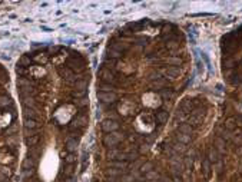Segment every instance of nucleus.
Returning <instances> with one entry per match:
<instances>
[{"instance_id":"obj_1","label":"nucleus","mask_w":242,"mask_h":182,"mask_svg":"<svg viewBox=\"0 0 242 182\" xmlns=\"http://www.w3.org/2000/svg\"><path fill=\"white\" fill-rule=\"evenodd\" d=\"M125 139H126V135L116 131V132H112V133H108V135L103 136V145L108 146V148H115L118 143H121Z\"/></svg>"},{"instance_id":"obj_2","label":"nucleus","mask_w":242,"mask_h":182,"mask_svg":"<svg viewBox=\"0 0 242 182\" xmlns=\"http://www.w3.org/2000/svg\"><path fill=\"white\" fill-rule=\"evenodd\" d=\"M119 129V122L112 121V119H105L102 122V131L105 133H112V132H116Z\"/></svg>"},{"instance_id":"obj_3","label":"nucleus","mask_w":242,"mask_h":182,"mask_svg":"<svg viewBox=\"0 0 242 182\" xmlns=\"http://www.w3.org/2000/svg\"><path fill=\"white\" fill-rule=\"evenodd\" d=\"M75 89H76V96H85L86 92H88V81H83V79H79V81L75 83Z\"/></svg>"},{"instance_id":"obj_4","label":"nucleus","mask_w":242,"mask_h":182,"mask_svg":"<svg viewBox=\"0 0 242 182\" xmlns=\"http://www.w3.org/2000/svg\"><path fill=\"white\" fill-rule=\"evenodd\" d=\"M88 123V116L86 115H77L76 118L70 122V129L75 128H83L85 125Z\"/></svg>"},{"instance_id":"obj_5","label":"nucleus","mask_w":242,"mask_h":182,"mask_svg":"<svg viewBox=\"0 0 242 182\" xmlns=\"http://www.w3.org/2000/svg\"><path fill=\"white\" fill-rule=\"evenodd\" d=\"M98 99L100 102H103V103H113V102H116L118 96H116L115 92H109V93H103V92H100V93H98Z\"/></svg>"},{"instance_id":"obj_6","label":"nucleus","mask_w":242,"mask_h":182,"mask_svg":"<svg viewBox=\"0 0 242 182\" xmlns=\"http://www.w3.org/2000/svg\"><path fill=\"white\" fill-rule=\"evenodd\" d=\"M99 78L103 81V83H111V85L115 83V76L109 69H102V70L99 72Z\"/></svg>"},{"instance_id":"obj_7","label":"nucleus","mask_w":242,"mask_h":182,"mask_svg":"<svg viewBox=\"0 0 242 182\" xmlns=\"http://www.w3.org/2000/svg\"><path fill=\"white\" fill-rule=\"evenodd\" d=\"M67 66L70 70H77V72H82L85 69V63L80 60V59H70V60L67 62Z\"/></svg>"},{"instance_id":"obj_8","label":"nucleus","mask_w":242,"mask_h":182,"mask_svg":"<svg viewBox=\"0 0 242 182\" xmlns=\"http://www.w3.org/2000/svg\"><path fill=\"white\" fill-rule=\"evenodd\" d=\"M60 75L62 76H63L64 79H66L67 82H75V83H76L77 81H79V76H76V75H75V72L73 70H70V69H60Z\"/></svg>"},{"instance_id":"obj_9","label":"nucleus","mask_w":242,"mask_h":182,"mask_svg":"<svg viewBox=\"0 0 242 182\" xmlns=\"http://www.w3.org/2000/svg\"><path fill=\"white\" fill-rule=\"evenodd\" d=\"M172 151L175 152V153H178V155H182V153H186V151H188V148H186V145H183V143H181V142L176 141L175 143H172L171 145Z\"/></svg>"},{"instance_id":"obj_10","label":"nucleus","mask_w":242,"mask_h":182,"mask_svg":"<svg viewBox=\"0 0 242 182\" xmlns=\"http://www.w3.org/2000/svg\"><path fill=\"white\" fill-rule=\"evenodd\" d=\"M193 106H195V102L191 101V99H185L181 105V109L185 112V113H191V112L193 111Z\"/></svg>"},{"instance_id":"obj_11","label":"nucleus","mask_w":242,"mask_h":182,"mask_svg":"<svg viewBox=\"0 0 242 182\" xmlns=\"http://www.w3.org/2000/svg\"><path fill=\"white\" fill-rule=\"evenodd\" d=\"M64 148H66V151L69 152V153H73V152L77 149V142H76V139L69 138L66 141V143H64Z\"/></svg>"},{"instance_id":"obj_12","label":"nucleus","mask_w":242,"mask_h":182,"mask_svg":"<svg viewBox=\"0 0 242 182\" xmlns=\"http://www.w3.org/2000/svg\"><path fill=\"white\" fill-rule=\"evenodd\" d=\"M202 171H203L205 178H209V175H211V161L208 158L202 159Z\"/></svg>"},{"instance_id":"obj_13","label":"nucleus","mask_w":242,"mask_h":182,"mask_svg":"<svg viewBox=\"0 0 242 182\" xmlns=\"http://www.w3.org/2000/svg\"><path fill=\"white\" fill-rule=\"evenodd\" d=\"M143 178H145V181H156V179H159L161 178V174H159L158 171H151V172H148V174H143Z\"/></svg>"},{"instance_id":"obj_14","label":"nucleus","mask_w":242,"mask_h":182,"mask_svg":"<svg viewBox=\"0 0 242 182\" xmlns=\"http://www.w3.org/2000/svg\"><path fill=\"white\" fill-rule=\"evenodd\" d=\"M23 116L26 119H34V121H36L37 113L33 108H23Z\"/></svg>"},{"instance_id":"obj_15","label":"nucleus","mask_w":242,"mask_h":182,"mask_svg":"<svg viewBox=\"0 0 242 182\" xmlns=\"http://www.w3.org/2000/svg\"><path fill=\"white\" fill-rule=\"evenodd\" d=\"M225 129L226 131H229V132H232V131H235L236 129V118H228L225 121Z\"/></svg>"},{"instance_id":"obj_16","label":"nucleus","mask_w":242,"mask_h":182,"mask_svg":"<svg viewBox=\"0 0 242 182\" xmlns=\"http://www.w3.org/2000/svg\"><path fill=\"white\" fill-rule=\"evenodd\" d=\"M215 146H216V151H218L219 155H222V153H225V141L222 138H216L215 141Z\"/></svg>"},{"instance_id":"obj_17","label":"nucleus","mask_w":242,"mask_h":182,"mask_svg":"<svg viewBox=\"0 0 242 182\" xmlns=\"http://www.w3.org/2000/svg\"><path fill=\"white\" fill-rule=\"evenodd\" d=\"M22 103L24 105V108H33L36 101H34L33 96H23L22 98Z\"/></svg>"},{"instance_id":"obj_18","label":"nucleus","mask_w":242,"mask_h":182,"mask_svg":"<svg viewBox=\"0 0 242 182\" xmlns=\"http://www.w3.org/2000/svg\"><path fill=\"white\" fill-rule=\"evenodd\" d=\"M163 73L166 75V78L173 79L175 76H178V75H179V68H168V69H165V70H163Z\"/></svg>"},{"instance_id":"obj_19","label":"nucleus","mask_w":242,"mask_h":182,"mask_svg":"<svg viewBox=\"0 0 242 182\" xmlns=\"http://www.w3.org/2000/svg\"><path fill=\"white\" fill-rule=\"evenodd\" d=\"M139 171H141L142 174H148V172L153 171V164H152V162H149V161L148 162H143Z\"/></svg>"},{"instance_id":"obj_20","label":"nucleus","mask_w":242,"mask_h":182,"mask_svg":"<svg viewBox=\"0 0 242 182\" xmlns=\"http://www.w3.org/2000/svg\"><path fill=\"white\" fill-rule=\"evenodd\" d=\"M191 135H185V133H178L176 135V141L181 142V143H183V145H186V143H189L191 142Z\"/></svg>"},{"instance_id":"obj_21","label":"nucleus","mask_w":242,"mask_h":182,"mask_svg":"<svg viewBox=\"0 0 242 182\" xmlns=\"http://www.w3.org/2000/svg\"><path fill=\"white\" fill-rule=\"evenodd\" d=\"M209 161L211 162H214V164H216V162L219 161V159H222L221 158V155L218 153V151L216 149H211V152H209Z\"/></svg>"},{"instance_id":"obj_22","label":"nucleus","mask_w":242,"mask_h":182,"mask_svg":"<svg viewBox=\"0 0 242 182\" xmlns=\"http://www.w3.org/2000/svg\"><path fill=\"white\" fill-rule=\"evenodd\" d=\"M24 129H36L37 128V122L34 119H24V123H23Z\"/></svg>"},{"instance_id":"obj_23","label":"nucleus","mask_w":242,"mask_h":182,"mask_svg":"<svg viewBox=\"0 0 242 182\" xmlns=\"http://www.w3.org/2000/svg\"><path fill=\"white\" fill-rule=\"evenodd\" d=\"M39 141H40V138H39V135H33V136H29V138H26V143L27 146H34L39 143Z\"/></svg>"},{"instance_id":"obj_24","label":"nucleus","mask_w":242,"mask_h":182,"mask_svg":"<svg viewBox=\"0 0 242 182\" xmlns=\"http://www.w3.org/2000/svg\"><path fill=\"white\" fill-rule=\"evenodd\" d=\"M159 93L163 98V101H171L173 98V92L169 91V89H162V91H159Z\"/></svg>"},{"instance_id":"obj_25","label":"nucleus","mask_w":242,"mask_h":182,"mask_svg":"<svg viewBox=\"0 0 242 182\" xmlns=\"http://www.w3.org/2000/svg\"><path fill=\"white\" fill-rule=\"evenodd\" d=\"M179 133H185V135H191L192 133V126L189 123H182L179 126Z\"/></svg>"},{"instance_id":"obj_26","label":"nucleus","mask_w":242,"mask_h":182,"mask_svg":"<svg viewBox=\"0 0 242 182\" xmlns=\"http://www.w3.org/2000/svg\"><path fill=\"white\" fill-rule=\"evenodd\" d=\"M156 121L159 122V123H165L166 121H168V112L165 111H161L156 113Z\"/></svg>"},{"instance_id":"obj_27","label":"nucleus","mask_w":242,"mask_h":182,"mask_svg":"<svg viewBox=\"0 0 242 182\" xmlns=\"http://www.w3.org/2000/svg\"><path fill=\"white\" fill-rule=\"evenodd\" d=\"M99 89H100V92H103V93H109V92H113V85L111 83H103L102 82L100 86H99Z\"/></svg>"},{"instance_id":"obj_28","label":"nucleus","mask_w":242,"mask_h":182,"mask_svg":"<svg viewBox=\"0 0 242 182\" xmlns=\"http://www.w3.org/2000/svg\"><path fill=\"white\" fill-rule=\"evenodd\" d=\"M111 166L116 169H125V168H128V164L123 161H113V162H111Z\"/></svg>"},{"instance_id":"obj_29","label":"nucleus","mask_w":242,"mask_h":182,"mask_svg":"<svg viewBox=\"0 0 242 182\" xmlns=\"http://www.w3.org/2000/svg\"><path fill=\"white\" fill-rule=\"evenodd\" d=\"M106 175L108 176H119V175H123L122 174V169H116V168H109V169H106Z\"/></svg>"},{"instance_id":"obj_30","label":"nucleus","mask_w":242,"mask_h":182,"mask_svg":"<svg viewBox=\"0 0 242 182\" xmlns=\"http://www.w3.org/2000/svg\"><path fill=\"white\" fill-rule=\"evenodd\" d=\"M17 66H22V68H27V66H30V57H29V56H22V59L19 60Z\"/></svg>"},{"instance_id":"obj_31","label":"nucleus","mask_w":242,"mask_h":182,"mask_svg":"<svg viewBox=\"0 0 242 182\" xmlns=\"http://www.w3.org/2000/svg\"><path fill=\"white\" fill-rule=\"evenodd\" d=\"M10 103H12V99L9 96H6V95L0 96V108H4V106H7V105H10Z\"/></svg>"},{"instance_id":"obj_32","label":"nucleus","mask_w":242,"mask_h":182,"mask_svg":"<svg viewBox=\"0 0 242 182\" xmlns=\"http://www.w3.org/2000/svg\"><path fill=\"white\" fill-rule=\"evenodd\" d=\"M109 57L111 59H121L122 52H118V50H115V49H109Z\"/></svg>"},{"instance_id":"obj_33","label":"nucleus","mask_w":242,"mask_h":182,"mask_svg":"<svg viewBox=\"0 0 242 182\" xmlns=\"http://www.w3.org/2000/svg\"><path fill=\"white\" fill-rule=\"evenodd\" d=\"M176 119H178L179 122H182V123H185V121L188 118H186V113H185V112L182 111V109H179L178 113H176Z\"/></svg>"},{"instance_id":"obj_34","label":"nucleus","mask_w":242,"mask_h":182,"mask_svg":"<svg viewBox=\"0 0 242 182\" xmlns=\"http://www.w3.org/2000/svg\"><path fill=\"white\" fill-rule=\"evenodd\" d=\"M119 179H121V182H135V181H136V179H135L131 174H126V175L123 174V175H122Z\"/></svg>"},{"instance_id":"obj_35","label":"nucleus","mask_w":242,"mask_h":182,"mask_svg":"<svg viewBox=\"0 0 242 182\" xmlns=\"http://www.w3.org/2000/svg\"><path fill=\"white\" fill-rule=\"evenodd\" d=\"M75 161H76V156H75L73 153H69V155H66V158H64V162H66L67 165H73Z\"/></svg>"},{"instance_id":"obj_36","label":"nucleus","mask_w":242,"mask_h":182,"mask_svg":"<svg viewBox=\"0 0 242 182\" xmlns=\"http://www.w3.org/2000/svg\"><path fill=\"white\" fill-rule=\"evenodd\" d=\"M32 166H33V161H32L30 158L24 159V161H23V169H26V171H27V169H30Z\"/></svg>"},{"instance_id":"obj_37","label":"nucleus","mask_w":242,"mask_h":182,"mask_svg":"<svg viewBox=\"0 0 242 182\" xmlns=\"http://www.w3.org/2000/svg\"><path fill=\"white\" fill-rule=\"evenodd\" d=\"M169 65H175V66H179V65H181V59H179V57H169L168 60Z\"/></svg>"},{"instance_id":"obj_38","label":"nucleus","mask_w":242,"mask_h":182,"mask_svg":"<svg viewBox=\"0 0 242 182\" xmlns=\"http://www.w3.org/2000/svg\"><path fill=\"white\" fill-rule=\"evenodd\" d=\"M75 103H76L77 106H86V105L89 103V101H88V99H85V98H82V99H76V101H75Z\"/></svg>"},{"instance_id":"obj_39","label":"nucleus","mask_w":242,"mask_h":182,"mask_svg":"<svg viewBox=\"0 0 242 182\" xmlns=\"http://www.w3.org/2000/svg\"><path fill=\"white\" fill-rule=\"evenodd\" d=\"M224 65H225V68L232 69L234 68V65H235V60H234V59H226V60L224 62Z\"/></svg>"},{"instance_id":"obj_40","label":"nucleus","mask_w":242,"mask_h":182,"mask_svg":"<svg viewBox=\"0 0 242 182\" xmlns=\"http://www.w3.org/2000/svg\"><path fill=\"white\" fill-rule=\"evenodd\" d=\"M142 164H143V162H141V161H138V159H136V161H135V164L132 165V171H138V168L141 169Z\"/></svg>"},{"instance_id":"obj_41","label":"nucleus","mask_w":242,"mask_h":182,"mask_svg":"<svg viewBox=\"0 0 242 182\" xmlns=\"http://www.w3.org/2000/svg\"><path fill=\"white\" fill-rule=\"evenodd\" d=\"M215 165V168H216V171L218 172H222V168H224V162H222V159H219L216 164H214Z\"/></svg>"},{"instance_id":"obj_42","label":"nucleus","mask_w":242,"mask_h":182,"mask_svg":"<svg viewBox=\"0 0 242 182\" xmlns=\"http://www.w3.org/2000/svg\"><path fill=\"white\" fill-rule=\"evenodd\" d=\"M64 174H66V175H69V176H70L72 175V174H73V165H67L66 166V168H64Z\"/></svg>"},{"instance_id":"obj_43","label":"nucleus","mask_w":242,"mask_h":182,"mask_svg":"<svg viewBox=\"0 0 242 182\" xmlns=\"http://www.w3.org/2000/svg\"><path fill=\"white\" fill-rule=\"evenodd\" d=\"M16 72H17L19 75H22V76H23V75H26V69L22 68V66H17V68H16Z\"/></svg>"},{"instance_id":"obj_44","label":"nucleus","mask_w":242,"mask_h":182,"mask_svg":"<svg viewBox=\"0 0 242 182\" xmlns=\"http://www.w3.org/2000/svg\"><path fill=\"white\" fill-rule=\"evenodd\" d=\"M138 151H139V153H145V152L148 151V145H139Z\"/></svg>"},{"instance_id":"obj_45","label":"nucleus","mask_w":242,"mask_h":182,"mask_svg":"<svg viewBox=\"0 0 242 182\" xmlns=\"http://www.w3.org/2000/svg\"><path fill=\"white\" fill-rule=\"evenodd\" d=\"M165 83L166 82L163 81V79H159L158 82H155V86H156V88H161V86H165Z\"/></svg>"},{"instance_id":"obj_46","label":"nucleus","mask_w":242,"mask_h":182,"mask_svg":"<svg viewBox=\"0 0 242 182\" xmlns=\"http://www.w3.org/2000/svg\"><path fill=\"white\" fill-rule=\"evenodd\" d=\"M24 133H26V136L29 138V136H33L34 135V131H33V129H24Z\"/></svg>"},{"instance_id":"obj_47","label":"nucleus","mask_w":242,"mask_h":182,"mask_svg":"<svg viewBox=\"0 0 242 182\" xmlns=\"http://www.w3.org/2000/svg\"><path fill=\"white\" fill-rule=\"evenodd\" d=\"M168 47H169V49H178L179 44L175 43V42H171V43H168Z\"/></svg>"},{"instance_id":"obj_48","label":"nucleus","mask_w":242,"mask_h":182,"mask_svg":"<svg viewBox=\"0 0 242 182\" xmlns=\"http://www.w3.org/2000/svg\"><path fill=\"white\" fill-rule=\"evenodd\" d=\"M108 182H121V179H119V178H115V176H111V178L108 179Z\"/></svg>"},{"instance_id":"obj_49","label":"nucleus","mask_w":242,"mask_h":182,"mask_svg":"<svg viewBox=\"0 0 242 182\" xmlns=\"http://www.w3.org/2000/svg\"><path fill=\"white\" fill-rule=\"evenodd\" d=\"M172 182H183V181H182L181 176H173V181Z\"/></svg>"},{"instance_id":"obj_50","label":"nucleus","mask_w":242,"mask_h":182,"mask_svg":"<svg viewBox=\"0 0 242 182\" xmlns=\"http://www.w3.org/2000/svg\"><path fill=\"white\" fill-rule=\"evenodd\" d=\"M64 182H75V181H73V179H72V178H69V179H67V181H64Z\"/></svg>"},{"instance_id":"obj_51","label":"nucleus","mask_w":242,"mask_h":182,"mask_svg":"<svg viewBox=\"0 0 242 182\" xmlns=\"http://www.w3.org/2000/svg\"><path fill=\"white\" fill-rule=\"evenodd\" d=\"M238 153H239V155H242V148H241V149H238Z\"/></svg>"},{"instance_id":"obj_52","label":"nucleus","mask_w":242,"mask_h":182,"mask_svg":"<svg viewBox=\"0 0 242 182\" xmlns=\"http://www.w3.org/2000/svg\"><path fill=\"white\" fill-rule=\"evenodd\" d=\"M0 182H9V181H0Z\"/></svg>"},{"instance_id":"obj_53","label":"nucleus","mask_w":242,"mask_h":182,"mask_svg":"<svg viewBox=\"0 0 242 182\" xmlns=\"http://www.w3.org/2000/svg\"><path fill=\"white\" fill-rule=\"evenodd\" d=\"M135 182H142V181H135Z\"/></svg>"}]
</instances>
